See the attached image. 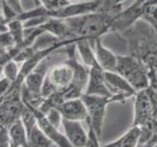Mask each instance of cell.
Returning a JSON list of instances; mask_svg holds the SVG:
<instances>
[{
	"label": "cell",
	"instance_id": "obj_6",
	"mask_svg": "<svg viewBox=\"0 0 157 147\" xmlns=\"http://www.w3.org/2000/svg\"><path fill=\"white\" fill-rule=\"evenodd\" d=\"M106 86L112 96H117L124 102L128 98H131L136 94L129 82L116 72H105Z\"/></svg>",
	"mask_w": 157,
	"mask_h": 147
},
{
	"label": "cell",
	"instance_id": "obj_32",
	"mask_svg": "<svg viewBox=\"0 0 157 147\" xmlns=\"http://www.w3.org/2000/svg\"><path fill=\"white\" fill-rule=\"evenodd\" d=\"M1 126H3L1 125V123H0V127H1Z\"/></svg>",
	"mask_w": 157,
	"mask_h": 147
},
{
	"label": "cell",
	"instance_id": "obj_15",
	"mask_svg": "<svg viewBox=\"0 0 157 147\" xmlns=\"http://www.w3.org/2000/svg\"><path fill=\"white\" fill-rule=\"evenodd\" d=\"M28 141L29 147H51L53 144L52 141L39 129L37 124L28 134Z\"/></svg>",
	"mask_w": 157,
	"mask_h": 147
},
{
	"label": "cell",
	"instance_id": "obj_5",
	"mask_svg": "<svg viewBox=\"0 0 157 147\" xmlns=\"http://www.w3.org/2000/svg\"><path fill=\"white\" fill-rule=\"evenodd\" d=\"M135 102V126H140L149 122L154 113V105L148 88L137 91Z\"/></svg>",
	"mask_w": 157,
	"mask_h": 147
},
{
	"label": "cell",
	"instance_id": "obj_10",
	"mask_svg": "<svg viewBox=\"0 0 157 147\" xmlns=\"http://www.w3.org/2000/svg\"><path fill=\"white\" fill-rule=\"evenodd\" d=\"M62 127L66 138L73 147H83L86 141L87 132L82 127L80 121L63 119Z\"/></svg>",
	"mask_w": 157,
	"mask_h": 147
},
{
	"label": "cell",
	"instance_id": "obj_3",
	"mask_svg": "<svg viewBox=\"0 0 157 147\" xmlns=\"http://www.w3.org/2000/svg\"><path fill=\"white\" fill-rule=\"evenodd\" d=\"M82 102L85 103L87 118L86 120L94 129L97 135L100 137L103 126V120H104L106 108L113 102L123 101L117 96H100V95H88L82 94L81 96Z\"/></svg>",
	"mask_w": 157,
	"mask_h": 147
},
{
	"label": "cell",
	"instance_id": "obj_25",
	"mask_svg": "<svg viewBox=\"0 0 157 147\" xmlns=\"http://www.w3.org/2000/svg\"><path fill=\"white\" fill-rule=\"evenodd\" d=\"M0 147H12L9 130L6 126L0 127Z\"/></svg>",
	"mask_w": 157,
	"mask_h": 147
},
{
	"label": "cell",
	"instance_id": "obj_28",
	"mask_svg": "<svg viewBox=\"0 0 157 147\" xmlns=\"http://www.w3.org/2000/svg\"><path fill=\"white\" fill-rule=\"evenodd\" d=\"M147 139H148V138H147ZM147 139H142V135H141V139L140 140L139 144L136 145V147H142V145H144V141L147 140Z\"/></svg>",
	"mask_w": 157,
	"mask_h": 147
},
{
	"label": "cell",
	"instance_id": "obj_16",
	"mask_svg": "<svg viewBox=\"0 0 157 147\" xmlns=\"http://www.w3.org/2000/svg\"><path fill=\"white\" fill-rule=\"evenodd\" d=\"M20 120L22 121L28 134L31 132L33 127L36 125V115H34V112L33 111L31 107L24 102H23V106H22Z\"/></svg>",
	"mask_w": 157,
	"mask_h": 147
},
{
	"label": "cell",
	"instance_id": "obj_18",
	"mask_svg": "<svg viewBox=\"0 0 157 147\" xmlns=\"http://www.w3.org/2000/svg\"><path fill=\"white\" fill-rule=\"evenodd\" d=\"M126 0H101V6L98 11L107 13H120L123 10V2Z\"/></svg>",
	"mask_w": 157,
	"mask_h": 147
},
{
	"label": "cell",
	"instance_id": "obj_9",
	"mask_svg": "<svg viewBox=\"0 0 157 147\" xmlns=\"http://www.w3.org/2000/svg\"><path fill=\"white\" fill-rule=\"evenodd\" d=\"M56 109L61 113L63 119L71 121H86L87 118V111L82 98L69 99L59 104Z\"/></svg>",
	"mask_w": 157,
	"mask_h": 147
},
{
	"label": "cell",
	"instance_id": "obj_7",
	"mask_svg": "<svg viewBox=\"0 0 157 147\" xmlns=\"http://www.w3.org/2000/svg\"><path fill=\"white\" fill-rule=\"evenodd\" d=\"M104 74L105 71L99 66L98 63L93 64L88 68V78L83 94L112 96L106 86Z\"/></svg>",
	"mask_w": 157,
	"mask_h": 147
},
{
	"label": "cell",
	"instance_id": "obj_23",
	"mask_svg": "<svg viewBox=\"0 0 157 147\" xmlns=\"http://www.w3.org/2000/svg\"><path fill=\"white\" fill-rule=\"evenodd\" d=\"M4 8L10 9L11 11H13L16 14L17 16L25 11L22 0H2V10Z\"/></svg>",
	"mask_w": 157,
	"mask_h": 147
},
{
	"label": "cell",
	"instance_id": "obj_2",
	"mask_svg": "<svg viewBox=\"0 0 157 147\" xmlns=\"http://www.w3.org/2000/svg\"><path fill=\"white\" fill-rule=\"evenodd\" d=\"M115 72L124 77L136 92L150 86L149 69L141 60L131 54L117 55Z\"/></svg>",
	"mask_w": 157,
	"mask_h": 147
},
{
	"label": "cell",
	"instance_id": "obj_12",
	"mask_svg": "<svg viewBox=\"0 0 157 147\" xmlns=\"http://www.w3.org/2000/svg\"><path fill=\"white\" fill-rule=\"evenodd\" d=\"M142 130L140 126H134L126 134L119 137L117 140L101 147H136L141 139Z\"/></svg>",
	"mask_w": 157,
	"mask_h": 147
},
{
	"label": "cell",
	"instance_id": "obj_4",
	"mask_svg": "<svg viewBox=\"0 0 157 147\" xmlns=\"http://www.w3.org/2000/svg\"><path fill=\"white\" fill-rule=\"evenodd\" d=\"M157 5V0H136L130 7L123 9L114 19L111 32L116 34L132 26L142 19L147 10Z\"/></svg>",
	"mask_w": 157,
	"mask_h": 147
},
{
	"label": "cell",
	"instance_id": "obj_14",
	"mask_svg": "<svg viewBox=\"0 0 157 147\" xmlns=\"http://www.w3.org/2000/svg\"><path fill=\"white\" fill-rule=\"evenodd\" d=\"M8 32L12 36L15 46L20 48H25L24 41H25V26L24 23L19 19H12L7 22Z\"/></svg>",
	"mask_w": 157,
	"mask_h": 147
},
{
	"label": "cell",
	"instance_id": "obj_26",
	"mask_svg": "<svg viewBox=\"0 0 157 147\" xmlns=\"http://www.w3.org/2000/svg\"><path fill=\"white\" fill-rule=\"evenodd\" d=\"M10 83L11 82L5 77H2L1 80H0V98H1V96L5 93V91L8 89Z\"/></svg>",
	"mask_w": 157,
	"mask_h": 147
},
{
	"label": "cell",
	"instance_id": "obj_31",
	"mask_svg": "<svg viewBox=\"0 0 157 147\" xmlns=\"http://www.w3.org/2000/svg\"><path fill=\"white\" fill-rule=\"evenodd\" d=\"M152 147H157V142H156V143H155V144H154L153 146H152Z\"/></svg>",
	"mask_w": 157,
	"mask_h": 147
},
{
	"label": "cell",
	"instance_id": "obj_27",
	"mask_svg": "<svg viewBox=\"0 0 157 147\" xmlns=\"http://www.w3.org/2000/svg\"><path fill=\"white\" fill-rule=\"evenodd\" d=\"M7 23V20L6 18L4 17V15L0 12V24H6Z\"/></svg>",
	"mask_w": 157,
	"mask_h": 147
},
{
	"label": "cell",
	"instance_id": "obj_24",
	"mask_svg": "<svg viewBox=\"0 0 157 147\" xmlns=\"http://www.w3.org/2000/svg\"><path fill=\"white\" fill-rule=\"evenodd\" d=\"M142 19L157 28V5H154V6L147 10V12L144 14Z\"/></svg>",
	"mask_w": 157,
	"mask_h": 147
},
{
	"label": "cell",
	"instance_id": "obj_20",
	"mask_svg": "<svg viewBox=\"0 0 157 147\" xmlns=\"http://www.w3.org/2000/svg\"><path fill=\"white\" fill-rule=\"evenodd\" d=\"M21 49H23V48L14 46L10 49V50H8L0 55V80L3 77V70H4L5 65H6L10 60H12V59L16 57L17 54L21 51Z\"/></svg>",
	"mask_w": 157,
	"mask_h": 147
},
{
	"label": "cell",
	"instance_id": "obj_30",
	"mask_svg": "<svg viewBox=\"0 0 157 147\" xmlns=\"http://www.w3.org/2000/svg\"><path fill=\"white\" fill-rule=\"evenodd\" d=\"M0 10H1V12H2V0H0Z\"/></svg>",
	"mask_w": 157,
	"mask_h": 147
},
{
	"label": "cell",
	"instance_id": "obj_1",
	"mask_svg": "<svg viewBox=\"0 0 157 147\" xmlns=\"http://www.w3.org/2000/svg\"><path fill=\"white\" fill-rule=\"evenodd\" d=\"M119 13L97 11L82 16L64 19L69 32L76 42L87 40L93 47L97 39L111 32L115 17Z\"/></svg>",
	"mask_w": 157,
	"mask_h": 147
},
{
	"label": "cell",
	"instance_id": "obj_29",
	"mask_svg": "<svg viewBox=\"0 0 157 147\" xmlns=\"http://www.w3.org/2000/svg\"><path fill=\"white\" fill-rule=\"evenodd\" d=\"M70 2H81V1H86V0H68Z\"/></svg>",
	"mask_w": 157,
	"mask_h": 147
},
{
	"label": "cell",
	"instance_id": "obj_19",
	"mask_svg": "<svg viewBox=\"0 0 157 147\" xmlns=\"http://www.w3.org/2000/svg\"><path fill=\"white\" fill-rule=\"evenodd\" d=\"M39 3L40 6L46 10L47 13H50L67 6L71 2L68 0H39Z\"/></svg>",
	"mask_w": 157,
	"mask_h": 147
},
{
	"label": "cell",
	"instance_id": "obj_21",
	"mask_svg": "<svg viewBox=\"0 0 157 147\" xmlns=\"http://www.w3.org/2000/svg\"><path fill=\"white\" fill-rule=\"evenodd\" d=\"M44 115H45L46 119L53 126H55L57 130H60V129L62 127L63 117L61 115V113L59 112L56 108H52V109L48 110Z\"/></svg>",
	"mask_w": 157,
	"mask_h": 147
},
{
	"label": "cell",
	"instance_id": "obj_13",
	"mask_svg": "<svg viewBox=\"0 0 157 147\" xmlns=\"http://www.w3.org/2000/svg\"><path fill=\"white\" fill-rule=\"evenodd\" d=\"M12 147H29L28 134L21 120L15 121L8 127Z\"/></svg>",
	"mask_w": 157,
	"mask_h": 147
},
{
	"label": "cell",
	"instance_id": "obj_17",
	"mask_svg": "<svg viewBox=\"0 0 157 147\" xmlns=\"http://www.w3.org/2000/svg\"><path fill=\"white\" fill-rule=\"evenodd\" d=\"M20 68L21 67H19V63H17L14 59L10 60L4 67L3 77L7 78V80L12 83L13 81H16V78L19 76Z\"/></svg>",
	"mask_w": 157,
	"mask_h": 147
},
{
	"label": "cell",
	"instance_id": "obj_11",
	"mask_svg": "<svg viewBox=\"0 0 157 147\" xmlns=\"http://www.w3.org/2000/svg\"><path fill=\"white\" fill-rule=\"evenodd\" d=\"M97 63L105 72H115L117 67V54L103 45L101 39H97L93 45Z\"/></svg>",
	"mask_w": 157,
	"mask_h": 147
},
{
	"label": "cell",
	"instance_id": "obj_22",
	"mask_svg": "<svg viewBox=\"0 0 157 147\" xmlns=\"http://www.w3.org/2000/svg\"><path fill=\"white\" fill-rule=\"evenodd\" d=\"M86 124L88 126V130H87V136H86V141L83 147H101L99 143V136L97 135L94 129L92 126L88 123L87 121Z\"/></svg>",
	"mask_w": 157,
	"mask_h": 147
},
{
	"label": "cell",
	"instance_id": "obj_8",
	"mask_svg": "<svg viewBox=\"0 0 157 147\" xmlns=\"http://www.w3.org/2000/svg\"><path fill=\"white\" fill-rule=\"evenodd\" d=\"M24 103H26V102H24ZM26 104L29 105L33 109L36 118L37 126H39V129L44 132V134L52 141V143H55L58 147H73L72 144L66 138L65 134L59 130H57L55 126H53L50 123L48 122V120L46 119V117L43 113L39 111L36 107H33L32 105L28 104V103H26Z\"/></svg>",
	"mask_w": 157,
	"mask_h": 147
}]
</instances>
